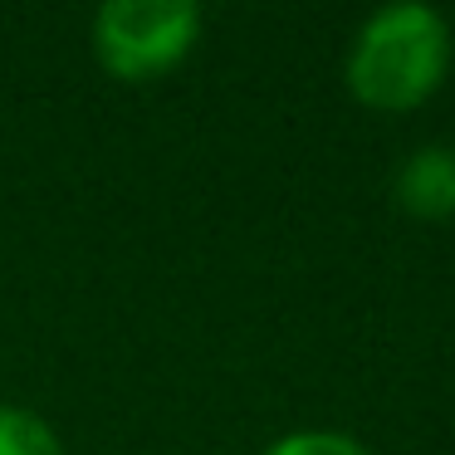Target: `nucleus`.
<instances>
[{
    "label": "nucleus",
    "instance_id": "20e7f679",
    "mask_svg": "<svg viewBox=\"0 0 455 455\" xmlns=\"http://www.w3.org/2000/svg\"><path fill=\"white\" fill-rule=\"evenodd\" d=\"M0 455H64V445L40 411L0 406Z\"/></svg>",
    "mask_w": 455,
    "mask_h": 455
},
{
    "label": "nucleus",
    "instance_id": "f257e3e1",
    "mask_svg": "<svg viewBox=\"0 0 455 455\" xmlns=\"http://www.w3.org/2000/svg\"><path fill=\"white\" fill-rule=\"evenodd\" d=\"M451 69V25L431 5H382L347 50V84L372 108H416Z\"/></svg>",
    "mask_w": 455,
    "mask_h": 455
},
{
    "label": "nucleus",
    "instance_id": "39448f33",
    "mask_svg": "<svg viewBox=\"0 0 455 455\" xmlns=\"http://www.w3.org/2000/svg\"><path fill=\"white\" fill-rule=\"evenodd\" d=\"M265 455H372V451L343 431H289Z\"/></svg>",
    "mask_w": 455,
    "mask_h": 455
},
{
    "label": "nucleus",
    "instance_id": "f03ea898",
    "mask_svg": "<svg viewBox=\"0 0 455 455\" xmlns=\"http://www.w3.org/2000/svg\"><path fill=\"white\" fill-rule=\"evenodd\" d=\"M201 30V11L191 0H108L93 15L99 60L123 79L162 74L191 50Z\"/></svg>",
    "mask_w": 455,
    "mask_h": 455
},
{
    "label": "nucleus",
    "instance_id": "7ed1b4c3",
    "mask_svg": "<svg viewBox=\"0 0 455 455\" xmlns=\"http://www.w3.org/2000/svg\"><path fill=\"white\" fill-rule=\"evenodd\" d=\"M396 201L421 220H441L455 211V148L431 142L416 148L396 172Z\"/></svg>",
    "mask_w": 455,
    "mask_h": 455
}]
</instances>
